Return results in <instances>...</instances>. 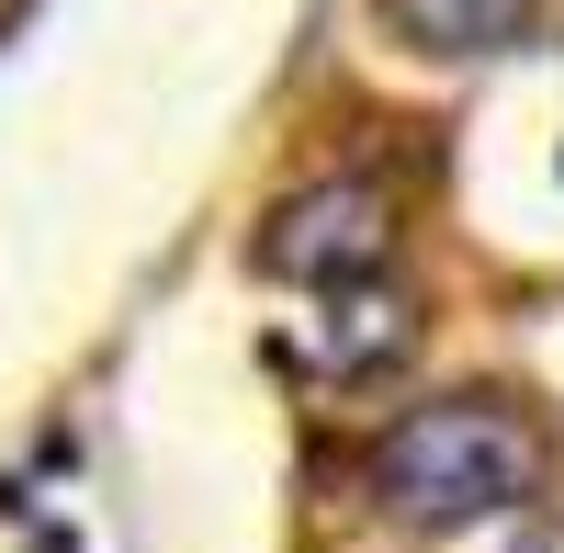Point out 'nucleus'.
I'll return each instance as SVG.
<instances>
[{"instance_id": "f257e3e1", "label": "nucleus", "mask_w": 564, "mask_h": 553, "mask_svg": "<svg viewBox=\"0 0 564 553\" xmlns=\"http://www.w3.org/2000/svg\"><path fill=\"white\" fill-rule=\"evenodd\" d=\"M542 419L508 395H430L372 441V509L406 531H475L542 497Z\"/></svg>"}, {"instance_id": "39448f33", "label": "nucleus", "mask_w": 564, "mask_h": 553, "mask_svg": "<svg viewBox=\"0 0 564 553\" xmlns=\"http://www.w3.org/2000/svg\"><path fill=\"white\" fill-rule=\"evenodd\" d=\"M508 553H564V520H531V531L508 542Z\"/></svg>"}, {"instance_id": "f03ea898", "label": "nucleus", "mask_w": 564, "mask_h": 553, "mask_svg": "<svg viewBox=\"0 0 564 553\" xmlns=\"http://www.w3.org/2000/svg\"><path fill=\"white\" fill-rule=\"evenodd\" d=\"M395 238H406V215L384 181H305V193H282L260 215V271L271 283H305V294H339V283H372V271H395Z\"/></svg>"}, {"instance_id": "7ed1b4c3", "label": "nucleus", "mask_w": 564, "mask_h": 553, "mask_svg": "<svg viewBox=\"0 0 564 553\" xmlns=\"http://www.w3.org/2000/svg\"><path fill=\"white\" fill-rule=\"evenodd\" d=\"M417 328H430V305H417L406 271H372V283L327 294V361H339V373H395L417 350Z\"/></svg>"}, {"instance_id": "20e7f679", "label": "nucleus", "mask_w": 564, "mask_h": 553, "mask_svg": "<svg viewBox=\"0 0 564 553\" xmlns=\"http://www.w3.org/2000/svg\"><path fill=\"white\" fill-rule=\"evenodd\" d=\"M384 34L417 57H497L531 34V0H384Z\"/></svg>"}]
</instances>
